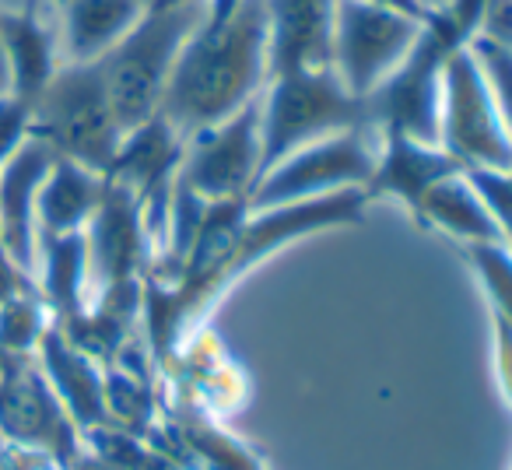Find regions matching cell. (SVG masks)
Listing matches in <instances>:
<instances>
[{"label": "cell", "instance_id": "obj_1", "mask_svg": "<svg viewBox=\"0 0 512 470\" xmlns=\"http://www.w3.org/2000/svg\"><path fill=\"white\" fill-rule=\"evenodd\" d=\"M369 193L365 190H344L330 193V197L299 200V204L285 207H264L242 218V225L232 232L225 250L204 264L200 271L183 274V278L158 285V281H144V313H141V337L148 344L155 362H169L183 351V344L204 327L207 313L218 306L246 278L253 267L271 260L285 246L309 239L327 228L358 225L369 211Z\"/></svg>", "mask_w": 512, "mask_h": 470}, {"label": "cell", "instance_id": "obj_2", "mask_svg": "<svg viewBox=\"0 0 512 470\" xmlns=\"http://www.w3.org/2000/svg\"><path fill=\"white\" fill-rule=\"evenodd\" d=\"M267 88V0H207L183 43L158 116L179 137L214 127Z\"/></svg>", "mask_w": 512, "mask_h": 470}, {"label": "cell", "instance_id": "obj_3", "mask_svg": "<svg viewBox=\"0 0 512 470\" xmlns=\"http://www.w3.org/2000/svg\"><path fill=\"white\" fill-rule=\"evenodd\" d=\"M207 0H165L151 4L141 22L102 57L109 102L123 134L158 116L162 95L169 88L172 67L204 18Z\"/></svg>", "mask_w": 512, "mask_h": 470}, {"label": "cell", "instance_id": "obj_4", "mask_svg": "<svg viewBox=\"0 0 512 470\" xmlns=\"http://www.w3.org/2000/svg\"><path fill=\"white\" fill-rule=\"evenodd\" d=\"M29 134L39 137L57 158L106 176L123 141V127L116 123L109 102L102 57L60 60L50 85L29 106Z\"/></svg>", "mask_w": 512, "mask_h": 470}, {"label": "cell", "instance_id": "obj_5", "mask_svg": "<svg viewBox=\"0 0 512 470\" xmlns=\"http://www.w3.org/2000/svg\"><path fill=\"white\" fill-rule=\"evenodd\" d=\"M344 130H372L369 99L351 95L330 67L278 74L260 92V176L292 151Z\"/></svg>", "mask_w": 512, "mask_h": 470}, {"label": "cell", "instance_id": "obj_6", "mask_svg": "<svg viewBox=\"0 0 512 470\" xmlns=\"http://www.w3.org/2000/svg\"><path fill=\"white\" fill-rule=\"evenodd\" d=\"M439 148L460 169H512V137L470 46L456 50L442 71Z\"/></svg>", "mask_w": 512, "mask_h": 470}, {"label": "cell", "instance_id": "obj_7", "mask_svg": "<svg viewBox=\"0 0 512 470\" xmlns=\"http://www.w3.org/2000/svg\"><path fill=\"white\" fill-rule=\"evenodd\" d=\"M376 169V134L372 130H344L316 144L285 155L278 165L256 179L249 207H285L299 200L330 197L344 190H365Z\"/></svg>", "mask_w": 512, "mask_h": 470}, {"label": "cell", "instance_id": "obj_8", "mask_svg": "<svg viewBox=\"0 0 512 470\" xmlns=\"http://www.w3.org/2000/svg\"><path fill=\"white\" fill-rule=\"evenodd\" d=\"M421 36L418 18L397 15L362 4L337 0L334 4V43H330V71L358 99H369L400 67L414 39Z\"/></svg>", "mask_w": 512, "mask_h": 470}, {"label": "cell", "instance_id": "obj_9", "mask_svg": "<svg viewBox=\"0 0 512 470\" xmlns=\"http://www.w3.org/2000/svg\"><path fill=\"white\" fill-rule=\"evenodd\" d=\"M260 179V95L214 127L186 137L176 183L200 200H249Z\"/></svg>", "mask_w": 512, "mask_h": 470}, {"label": "cell", "instance_id": "obj_10", "mask_svg": "<svg viewBox=\"0 0 512 470\" xmlns=\"http://www.w3.org/2000/svg\"><path fill=\"white\" fill-rule=\"evenodd\" d=\"M0 442H15L64 467L81 460V432L39 372L36 355H0Z\"/></svg>", "mask_w": 512, "mask_h": 470}, {"label": "cell", "instance_id": "obj_11", "mask_svg": "<svg viewBox=\"0 0 512 470\" xmlns=\"http://www.w3.org/2000/svg\"><path fill=\"white\" fill-rule=\"evenodd\" d=\"M85 250H88L92 299L106 292V288L148 278L151 243H148V232H144L141 204H137V197L127 186L109 176H106V193H102L99 211L85 225Z\"/></svg>", "mask_w": 512, "mask_h": 470}, {"label": "cell", "instance_id": "obj_12", "mask_svg": "<svg viewBox=\"0 0 512 470\" xmlns=\"http://www.w3.org/2000/svg\"><path fill=\"white\" fill-rule=\"evenodd\" d=\"M53 162L57 155L32 134H25V141L0 162V246L15 264V271L29 281L36 274L39 250L36 200Z\"/></svg>", "mask_w": 512, "mask_h": 470}, {"label": "cell", "instance_id": "obj_13", "mask_svg": "<svg viewBox=\"0 0 512 470\" xmlns=\"http://www.w3.org/2000/svg\"><path fill=\"white\" fill-rule=\"evenodd\" d=\"M36 365L81 435H95L109 428L106 369L92 355H85L78 344L67 341L57 323H50L39 337Z\"/></svg>", "mask_w": 512, "mask_h": 470}, {"label": "cell", "instance_id": "obj_14", "mask_svg": "<svg viewBox=\"0 0 512 470\" xmlns=\"http://www.w3.org/2000/svg\"><path fill=\"white\" fill-rule=\"evenodd\" d=\"M337 0H267V81L330 67Z\"/></svg>", "mask_w": 512, "mask_h": 470}, {"label": "cell", "instance_id": "obj_15", "mask_svg": "<svg viewBox=\"0 0 512 470\" xmlns=\"http://www.w3.org/2000/svg\"><path fill=\"white\" fill-rule=\"evenodd\" d=\"M463 172L439 144H421L411 137L383 134L376 137V169L365 186L369 200H397L407 214L418 207V200L432 190L439 179Z\"/></svg>", "mask_w": 512, "mask_h": 470}, {"label": "cell", "instance_id": "obj_16", "mask_svg": "<svg viewBox=\"0 0 512 470\" xmlns=\"http://www.w3.org/2000/svg\"><path fill=\"white\" fill-rule=\"evenodd\" d=\"M0 53L8 67V95L25 106L39 99L60 67V39L46 15L0 8Z\"/></svg>", "mask_w": 512, "mask_h": 470}, {"label": "cell", "instance_id": "obj_17", "mask_svg": "<svg viewBox=\"0 0 512 470\" xmlns=\"http://www.w3.org/2000/svg\"><path fill=\"white\" fill-rule=\"evenodd\" d=\"M60 57L99 60L141 22L144 0H60Z\"/></svg>", "mask_w": 512, "mask_h": 470}, {"label": "cell", "instance_id": "obj_18", "mask_svg": "<svg viewBox=\"0 0 512 470\" xmlns=\"http://www.w3.org/2000/svg\"><path fill=\"white\" fill-rule=\"evenodd\" d=\"M411 218L418 221L421 228H432V232L446 235L453 246L505 243L502 228L495 225V218H491V211L484 207V200L477 197V190L470 186L467 169L439 179V183L418 200Z\"/></svg>", "mask_w": 512, "mask_h": 470}, {"label": "cell", "instance_id": "obj_19", "mask_svg": "<svg viewBox=\"0 0 512 470\" xmlns=\"http://www.w3.org/2000/svg\"><path fill=\"white\" fill-rule=\"evenodd\" d=\"M102 193H106V176L102 172H92L78 162L57 158L36 200L39 239L85 232L92 214L99 211Z\"/></svg>", "mask_w": 512, "mask_h": 470}, {"label": "cell", "instance_id": "obj_20", "mask_svg": "<svg viewBox=\"0 0 512 470\" xmlns=\"http://www.w3.org/2000/svg\"><path fill=\"white\" fill-rule=\"evenodd\" d=\"M470 53L481 64L484 81L491 88V99H495L498 113H502V123L512 137V46L491 43V39H470Z\"/></svg>", "mask_w": 512, "mask_h": 470}, {"label": "cell", "instance_id": "obj_21", "mask_svg": "<svg viewBox=\"0 0 512 470\" xmlns=\"http://www.w3.org/2000/svg\"><path fill=\"white\" fill-rule=\"evenodd\" d=\"M470 186L477 190V197L484 200V207L491 211L495 225L502 228V235H512V169L495 172V169H467Z\"/></svg>", "mask_w": 512, "mask_h": 470}, {"label": "cell", "instance_id": "obj_22", "mask_svg": "<svg viewBox=\"0 0 512 470\" xmlns=\"http://www.w3.org/2000/svg\"><path fill=\"white\" fill-rule=\"evenodd\" d=\"M477 36L491 39V43L512 46V0H484L481 25H477ZM474 36V39H477Z\"/></svg>", "mask_w": 512, "mask_h": 470}, {"label": "cell", "instance_id": "obj_23", "mask_svg": "<svg viewBox=\"0 0 512 470\" xmlns=\"http://www.w3.org/2000/svg\"><path fill=\"white\" fill-rule=\"evenodd\" d=\"M362 4H372V8H383V11H397V15L418 18V22L428 18V11L421 8L418 0H362Z\"/></svg>", "mask_w": 512, "mask_h": 470}, {"label": "cell", "instance_id": "obj_24", "mask_svg": "<svg viewBox=\"0 0 512 470\" xmlns=\"http://www.w3.org/2000/svg\"><path fill=\"white\" fill-rule=\"evenodd\" d=\"M134 453H137V460H123V456H116V463H120L123 470H179V467H172V460H165V456H148L137 446H134Z\"/></svg>", "mask_w": 512, "mask_h": 470}, {"label": "cell", "instance_id": "obj_25", "mask_svg": "<svg viewBox=\"0 0 512 470\" xmlns=\"http://www.w3.org/2000/svg\"><path fill=\"white\" fill-rule=\"evenodd\" d=\"M46 4L50 0H22V11L25 15H46Z\"/></svg>", "mask_w": 512, "mask_h": 470}, {"label": "cell", "instance_id": "obj_26", "mask_svg": "<svg viewBox=\"0 0 512 470\" xmlns=\"http://www.w3.org/2000/svg\"><path fill=\"white\" fill-rule=\"evenodd\" d=\"M418 4H421V8H425V11H428V15H432V11H439V8H446V4H449V0H418Z\"/></svg>", "mask_w": 512, "mask_h": 470}, {"label": "cell", "instance_id": "obj_27", "mask_svg": "<svg viewBox=\"0 0 512 470\" xmlns=\"http://www.w3.org/2000/svg\"><path fill=\"white\" fill-rule=\"evenodd\" d=\"M0 95H8V67H4V53H0Z\"/></svg>", "mask_w": 512, "mask_h": 470}, {"label": "cell", "instance_id": "obj_28", "mask_svg": "<svg viewBox=\"0 0 512 470\" xmlns=\"http://www.w3.org/2000/svg\"><path fill=\"white\" fill-rule=\"evenodd\" d=\"M50 4H53V8H57V4H60V0H50Z\"/></svg>", "mask_w": 512, "mask_h": 470}, {"label": "cell", "instance_id": "obj_29", "mask_svg": "<svg viewBox=\"0 0 512 470\" xmlns=\"http://www.w3.org/2000/svg\"><path fill=\"white\" fill-rule=\"evenodd\" d=\"M0 449H4V446H0Z\"/></svg>", "mask_w": 512, "mask_h": 470}]
</instances>
